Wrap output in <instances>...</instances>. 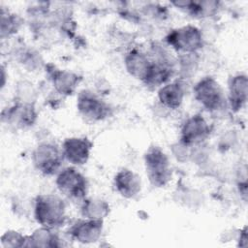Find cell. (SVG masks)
<instances>
[{"label": "cell", "mask_w": 248, "mask_h": 248, "mask_svg": "<svg viewBox=\"0 0 248 248\" xmlns=\"http://www.w3.org/2000/svg\"><path fill=\"white\" fill-rule=\"evenodd\" d=\"M211 127L200 113L187 118L180 131V142L188 147L202 143L210 136Z\"/></svg>", "instance_id": "9"}, {"label": "cell", "mask_w": 248, "mask_h": 248, "mask_svg": "<svg viewBox=\"0 0 248 248\" xmlns=\"http://www.w3.org/2000/svg\"><path fill=\"white\" fill-rule=\"evenodd\" d=\"M55 184L62 195L73 201H83L88 191L86 177L75 167L60 170Z\"/></svg>", "instance_id": "4"}, {"label": "cell", "mask_w": 248, "mask_h": 248, "mask_svg": "<svg viewBox=\"0 0 248 248\" xmlns=\"http://www.w3.org/2000/svg\"><path fill=\"white\" fill-rule=\"evenodd\" d=\"M248 98V78L245 74L232 76L229 80L228 102L231 109L234 112L239 111L246 105Z\"/></svg>", "instance_id": "14"}, {"label": "cell", "mask_w": 248, "mask_h": 248, "mask_svg": "<svg viewBox=\"0 0 248 248\" xmlns=\"http://www.w3.org/2000/svg\"><path fill=\"white\" fill-rule=\"evenodd\" d=\"M143 159L150 184L158 188L166 186L172 175L167 154L159 146L152 145L145 152Z\"/></svg>", "instance_id": "3"}, {"label": "cell", "mask_w": 248, "mask_h": 248, "mask_svg": "<svg viewBox=\"0 0 248 248\" xmlns=\"http://www.w3.org/2000/svg\"><path fill=\"white\" fill-rule=\"evenodd\" d=\"M238 246L246 247L247 246V229L246 227L240 231L238 237Z\"/></svg>", "instance_id": "26"}, {"label": "cell", "mask_w": 248, "mask_h": 248, "mask_svg": "<svg viewBox=\"0 0 248 248\" xmlns=\"http://www.w3.org/2000/svg\"><path fill=\"white\" fill-rule=\"evenodd\" d=\"M173 73L174 67L172 65L156 63L151 61L150 68L142 82L149 87H161L164 84L168 83V81L173 76Z\"/></svg>", "instance_id": "18"}, {"label": "cell", "mask_w": 248, "mask_h": 248, "mask_svg": "<svg viewBox=\"0 0 248 248\" xmlns=\"http://www.w3.org/2000/svg\"><path fill=\"white\" fill-rule=\"evenodd\" d=\"M77 108L79 114L88 121L98 122L111 113V108L99 95L91 90H81L77 98Z\"/></svg>", "instance_id": "7"}, {"label": "cell", "mask_w": 248, "mask_h": 248, "mask_svg": "<svg viewBox=\"0 0 248 248\" xmlns=\"http://www.w3.org/2000/svg\"><path fill=\"white\" fill-rule=\"evenodd\" d=\"M109 204L99 198L84 199L80 205V214L86 219L104 220L109 214Z\"/></svg>", "instance_id": "20"}, {"label": "cell", "mask_w": 248, "mask_h": 248, "mask_svg": "<svg viewBox=\"0 0 248 248\" xmlns=\"http://www.w3.org/2000/svg\"><path fill=\"white\" fill-rule=\"evenodd\" d=\"M63 159L62 149L49 141L39 143L32 153V163L35 169L46 176L59 172Z\"/></svg>", "instance_id": "5"}, {"label": "cell", "mask_w": 248, "mask_h": 248, "mask_svg": "<svg viewBox=\"0 0 248 248\" xmlns=\"http://www.w3.org/2000/svg\"><path fill=\"white\" fill-rule=\"evenodd\" d=\"M124 64L127 72L137 79L143 81L151 65L147 53L137 48L131 49L124 58Z\"/></svg>", "instance_id": "16"}, {"label": "cell", "mask_w": 248, "mask_h": 248, "mask_svg": "<svg viewBox=\"0 0 248 248\" xmlns=\"http://www.w3.org/2000/svg\"><path fill=\"white\" fill-rule=\"evenodd\" d=\"M93 147L92 141L85 137L67 138L62 143L64 159L75 166H82L87 163Z\"/></svg>", "instance_id": "11"}, {"label": "cell", "mask_w": 248, "mask_h": 248, "mask_svg": "<svg viewBox=\"0 0 248 248\" xmlns=\"http://www.w3.org/2000/svg\"><path fill=\"white\" fill-rule=\"evenodd\" d=\"M1 78H2V82H1V87L3 88L4 86H5V79H6V78H5V68H4V66H2L1 67Z\"/></svg>", "instance_id": "27"}, {"label": "cell", "mask_w": 248, "mask_h": 248, "mask_svg": "<svg viewBox=\"0 0 248 248\" xmlns=\"http://www.w3.org/2000/svg\"><path fill=\"white\" fill-rule=\"evenodd\" d=\"M165 41L178 54L198 53L204 44L202 30L191 24L170 30L165 37Z\"/></svg>", "instance_id": "2"}, {"label": "cell", "mask_w": 248, "mask_h": 248, "mask_svg": "<svg viewBox=\"0 0 248 248\" xmlns=\"http://www.w3.org/2000/svg\"><path fill=\"white\" fill-rule=\"evenodd\" d=\"M1 244L3 247H27V236L13 230L7 231L1 236Z\"/></svg>", "instance_id": "23"}, {"label": "cell", "mask_w": 248, "mask_h": 248, "mask_svg": "<svg viewBox=\"0 0 248 248\" xmlns=\"http://www.w3.org/2000/svg\"><path fill=\"white\" fill-rule=\"evenodd\" d=\"M171 5L184 11L194 17H208L217 14L220 8L218 1H172Z\"/></svg>", "instance_id": "17"}, {"label": "cell", "mask_w": 248, "mask_h": 248, "mask_svg": "<svg viewBox=\"0 0 248 248\" xmlns=\"http://www.w3.org/2000/svg\"><path fill=\"white\" fill-rule=\"evenodd\" d=\"M38 118L35 104L16 102L2 110V122L14 129H26L32 127Z\"/></svg>", "instance_id": "8"}, {"label": "cell", "mask_w": 248, "mask_h": 248, "mask_svg": "<svg viewBox=\"0 0 248 248\" xmlns=\"http://www.w3.org/2000/svg\"><path fill=\"white\" fill-rule=\"evenodd\" d=\"M34 218L42 227L57 229L66 222V204L54 194H40L34 200Z\"/></svg>", "instance_id": "1"}, {"label": "cell", "mask_w": 248, "mask_h": 248, "mask_svg": "<svg viewBox=\"0 0 248 248\" xmlns=\"http://www.w3.org/2000/svg\"><path fill=\"white\" fill-rule=\"evenodd\" d=\"M185 86L180 80H174L164 84L159 88L158 100L160 104L170 109H177L183 103Z\"/></svg>", "instance_id": "15"}, {"label": "cell", "mask_w": 248, "mask_h": 248, "mask_svg": "<svg viewBox=\"0 0 248 248\" xmlns=\"http://www.w3.org/2000/svg\"><path fill=\"white\" fill-rule=\"evenodd\" d=\"M195 99L208 111H216L225 105V96L219 82L212 77H204L194 86Z\"/></svg>", "instance_id": "6"}, {"label": "cell", "mask_w": 248, "mask_h": 248, "mask_svg": "<svg viewBox=\"0 0 248 248\" xmlns=\"http://www.w3.org/2000/svg\"><path fill=\"white\" fill-rule=\"evenodd\" d=\"M45 68L55 93L63 97L73 95L82 80V77L78 74L68 70L58 69L51 63L46 64Z\"/></svg>", "instance_id": "10"}, {"label": "cell", "mask_w": 248, "mask_h": 248, "mask_svg": "<svg viewBox=\"0 0 248 248\" xmlns=\"http://www.w3.org/2000/svg\"><path fill=\"white\" fill-rule=\"evenodd\" d=\"M19 57H20L19 58L20 62L31 71L37 68H40V66L42 65V59L40 55L33 50H30V49L23 50L19 54Z\"/></svg>", "instance_id": "25"}, {"label": "cell", "mask_w": 248, "mask_h": 248, "mask_svg": "<svg viewBox=\"0 0 248 248\" xmlns=\"http://www.w3.org/2000/svg\"><path fill=\"white\" fill-rule=\"evenodd\" d=\"M37 99V90L32 82L21 80L17 83L16 89L15 101L35 104Z\"/></svg>", "instance_id": "22"}, {"label": "cell", "mask_w": 248, "mask_h": 248, "mask_svg": "<svg viewBox=\"0 0 248 248\" xmlns=\"http://www.w3.org/2000/svg\"><path fill=\"white\" fill-rule=\"evenodd\" d=\"M61 246H64V244L61 242L60 236L49 228L41 226L31 235L27 236V247L54 248Z\"/></svg>", "instance_id": "19"}, {"label": "cell", "mask_w": 248, "mask_h": 248, "mask_svg": "<svg viewBox=\"0 0 248 248\" xmlns=\"http://www.w3.org/2000/svg\"><path fill=\"white\" fill-rule=\"evenodd\" d=\"M104 220L79 219L77 220L68 230L71 239L79 243L90 244L97 242L102 235Z\"/></svg>", "instance_id": "12"}, {"label": "cell", "mask_w": 248, "mask_h": 248, "mask_svg": "<svg viewBox=\"0 0 248 248\" xmlns=\"http://www.w3.org/2000/svg\"><path fill=\"white\" fill-rule=\"evenodd\" d=\"M113 185L118 194L125 199L136 198L141 190L140 178L129 169H122L115 174Z\"/></svg>", "instance_id": "13"}, {"label": "cell", "mask_w": 248, "mask_h": 248, "mask_svg": "<svg viewBox=\"0 0 248 248\" xmlns=\"http://www.w3.org/2000/svg\"><path fill=\"white\" fill-rule=\"evenodd\" d=\"M22 24L21 17L16 15L10 13L9 11H5L3 8L1 9V39L9 38L15 35Z\"/></svg>", "instance_id": "21"}, {"label": "cell", "mask_w": 248, "mask_h": 248, "mask_svg": "<svg viewBox=\"0 0 248 248\" xmlns=\"http://www.w3.org/2000/svg\"><path fill=\"white\" fill-rule=\"evenodd\" d=\"M198 62H199L198 53L179 54L178 64L180 66L181 73H184L185 75L193 74L197 69Z\"/></svg>", "instance_id": "24"}]
</instances>
